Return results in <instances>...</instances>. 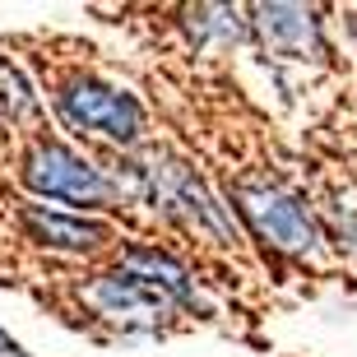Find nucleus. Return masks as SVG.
<instances>
[{
	"label": "nucleus",
	"instance_id": "nucleus-1",
	"mask_svg": "<svg viewBox=\"0 0 357 357\" xmlns=\"http://www.w3.org/2000/svg\"><path fill=\"white\" fill-rule=\"evenodd\" d=\"M135 185H139L162 213H172V218H181L185 227H195V232H204V237L232 246V223H227L223 204H213V195L199 185V176L190 172V167L153 153L149 162H135Z\"/></svg>",
	"mask_w": 357,
	"mask_h": 357
},
{
	"label": "nucleus",
	"instance_id": "nucleus-2",
	"mask_svg": "<svg viewBox=\"0 0 357 357\" xmlns=\"http://www.w3.org/2000/svg\"><path fill=\"white\" fill-rule=\"evenodd\" d=\"M232 199H237L241 223L251 227L269 251L302 255V251H311V246L320 241L316 218H311L306 204L297 195H288L283 185H274V181H241L237 190H232Z\"/></svg>",
	"mask_w": 357,
	"mask_h": 357
},
{
	"label": "nucleus",
	"instance_id": "nucleus-3",
	"mask_svg": "<svg viewBox=\"0 0 357 357\" xmlns=\"http://www.w3.org/2000/svg\"><path fill=\"white\" fill-rule=\"evenodd\" d=\"M56 112H61L66 126L107 135V139H116V144H135L139 130H144V112H139V102H135L130 93L112 89V84H102V79H89V75H75V79L61 84Z\"/></svg>",
	"mask_w": 357,
	"mask_h": 357
},
{
	"label": "nucleus",
	"instance_id": "nucleus-4",
	"mask_svg": "<svg viewBox=\"0 0 357 357\" xmlns=\"http://www.w3.org/2000/svg\"><path fill=\"white\" fill-rule=\"evenodd\" d=\"M24 185L47 199H70V204H107L116 195V185L107 181L89 158H79L75 149L56 144V139H38L28 149Z\"/></svg>",
	"mask_w": 357,
	"mask_h": 357
},
{
	"label": "nucleus",
	"instance_id": "nucleus-5",
	"mask_svg": "<svg viewBox=\"0 0 357 357\" xmlns=\"http://www.w3.org/2000/svg\"><path fill=\"white\" fill-rule=\"evenodd\" d=\"M89 302L98 306L107 320H121V325H158V320L176 306L162 288H153V283H144V278L126 274V269L98 278V283L89 288Z\"/></svg>",
	"mask_w": 357,
	"mask_h": 357
},
{
	"label": "nucleus",
	"instance_id": "nucleus-6",
	"mask_svg": "<svg viewBox=\"0 0 357 357\" xmlns=\"http://www.w3.org/2000/svg\"><path fill=\"white\" fill-rule=\"evenodd\" d=\"M255 28H260V38L274 56H288V61H320L325 56L316 14L302 10V5H260Z\"/></svg>",
	"mask_w": 357,
	"mask_h": 357
},
{
	"label": "nucleus",
	"instance_id": "nucleus-7",
	"mask_svg": "<svg viewBox=\"0 0 357 357\" xmlns=\"http://www.w3.org/2000/svg\"><path fill=\"white\" fill-rule=\"evenodd\" d=\"M24 227L28 237L42 241V246H56V251H98L107 237H112V227L98 223V218H84V213H56V209H24Z\"/></svg>",
	"mask_w": 357,
	"mask_h": 357
},
{
	"label": "nucleus",
	"instance_id": "nucleus-8",
	"mask_svg": "<svg viewBox=\"0 0 357 357\" xmlns=\"http://www.w3.org/2000/svg\"><path fill=\"white\" fill-rule=\"evenodd\" d=\"M121 269H126V274H135V278H144V283H153V288H162L167 297H172V302H195L190 274L176 265L172 255L149 251V246H135V251L121 255Z\"/></svg>",
	"mask_w": 357,
	"mask_h": 357
},
{
	"label": "nucleus",
	"instance_id": "nucleus-9",
	"mask_svg": "<svg viewBox=\"0 0 357 357\" xmlns=\"http://www.w3.org/2000/svg\"><path fill=\"white\" fill-rule=\"evenodd\" d=\"M0 107L10 112V116H28L33 107H38V98L28 93L24 75L10 66V61H0Z\"/></svg>",
	"mask_w": 357,
	"mask_h": 357
},
{
	"label": "nucleus",
	"instance_id": "nucleus-10",
	"mask_svg": "<svg viewBox=\"0 0 357 357\" xmlns=\"http://www.w3.org/2000/svg\"><path fill=\"white\" fill-rule=\"evenodd\" d=\"M0 357H24V348L14 344V339H10L5 330H0Z\"/></svg>",
	"mask_w": 357,
	"mask_h": 357
}]
</instances>
